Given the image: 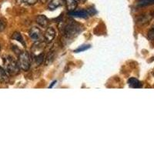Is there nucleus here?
<instances>
[{
    "mask_svg": "<svg viewBox=\"0 0 154 154\" xmlns=\"http://www.w3.org/2000/svg\"><path fill=\"white\" fill-rule=\"evenodd\" d=\"M82 31L80 25L74 22L66 23L63 30V41L66 44L67 41H71Z\"/></svg>",
    "mask_w": 154,
    "mask_h": 154,
    "instance_id": "f257e3e1",
    "label": "nucleus"
},
{
    "mask_svg": "<svg viewBox=\"0 0 154 154\" xmlns=\"http://www.w3.org/2000/svg\"><path fill=\"white\" fill-rule=\"evenodd\" d=\"M46 48V43L42 41L35 42L32 47L31 53L33 62L36 66H40L44 61V51Z\"/></svg>",
    "mask_w": 154,
    "mask_h": 154,
    "instance_id": "f03ea898",
    "label": "nucleus"
},
{
    "mask_svg": "<svg viewBox=\"0 0 154 154\" xmlns=\"http://www.w3.org/2000/svg\"><path fill=\"white\" fill-rule=\"evenodd\" d=\"M4 69L10 75H16L19 72V68L18 62L11 56H5L2 58Z\"/></svg>",
    "mask_w": 154,
    "mask_h": 154,
    "instance_id": "7ed1b4c3",
    "label": "nucleus"
},
{
    "mask_svg": "<svg viewBox=\"0 0 154 154\" xmlns=\"http://www.w3.org/2000/svg\"><path fill=\"white\" fill-rule=\"evenodd\" d=\"M18 64L19 68L24 71H27L29 69L31 66V56L29 53L23 51L19 54L18 57Z\"/></svg>",
    "mask_w": 154,
    "mask_h": 154,
    "instance_id": "20e7f679",
    "label": "nucleus"
},
{
    "mask_svg": "<svg viewBox=\"0 0 154 154\" xmlns=\"http://www.w3.org/2000/svg\"><path fill=\"white\" fill-rule=\"evenodd\" d=\"M29 35L34 42H37V41H40L42 38V32L37 27H32L29 32Z\"/></svg>",
    "mask_w": 154,
    "mask_h": 154,
    "instance_id": "39448f33",
    "label": "nucleus"
},
{
    "mask_svg": "<svg viewBox=\"0 0 154 154\" xmlns=\"http://www.w3.org/2000/svg\"><path fill=\"white\" fill-rule=\"evenodd\" d=\"M56 35V30L54 29L52 27H49L47 28L46 31L45 32V34H44V39H45V42L46 43H50L53 41V39L55 38Z\"/></svg>",
    "mask_w": 154,
    "mask_h": 154,
    "instance_id": "423d86ee",
    "label": "nucleus"
},
{
    "mask_svg": "<svg viewBox=\"0 0 154 154\" xmlns=\"http://www.w3.org/2000/svg\"><path fill=\"white\" fill-rule=\"evenodd\" d=\"M36 23L42 28H46L49 25V19L43 15H39L36 17Z\"/></svg>",
    "mask_w": 154,
    "mask_h": 154,
    "instance_id": "0eeeda50",
    "label": "nucleus"
},
{
    "mask_svg": "<svg viewBox=\"0 0 154 154\" xmlns=\"http://www.w3.org/2000/svg\"><path fill=\"white\" fill-rule=\"evenodd\" d=\"M66 9L69 12L75 11L78 5V1L77 0H65Z\"/></svg>",
    "mask_w": 154,
    "mask_h": 154,
    "instance_id": "6e6552de",
    "label": "nucleus"
},
{
    "mask_svg": "<svg viewBox=\"0 0 154 154\" xmlns=\"http://www.w3.org/2000/svg\"><path fill=\"white\" fill-rule=\"evenodd\" d=\"M69 15L72 16H75V17H79V18H84V19H86L89 16V13H88L87 10H79V11H72V12H70Z\"/></svg>",
    "mask_w": 154,
    "mask_h": 154,
    "instance_id": "1a4fd4ad",
    "label": "nucleus"
},
{
    "mask_svg": "<svg viewBox=\"0 0 154 154\" xmlns=\"http://www.w3.org/2000/svg\"><path fill=\"white\" fill-rule=\"evenodd\" d=\"M8 72L5 71L4 68L2 66H0V82L5 83L9 81V75Z\"/></svg>",
    "mask_w": 154,
    "mask_h": 154,
    "instance_id": "9d476101",
    "label": "nucleus"
},
{
    "mask_svg": "<svg viewBox=\"0 0 154 154\" xmlns=\"http://www.w3.org/2000/svg\"><path fill=\"white\" fill-rule=\"evenodd\" d=\"M128 83L132 88H141L142 87V83L140 82L136 78H130L128 80Z\"/></svg>",
    "mask_w": 154,
    "mask_h": 154,
    "instance_id": "9b49d317",
    "label": "nucleus"
},
{
    "mask_svg": "<svg viewBox=\"0 0 154 154\" xmlns=\"http://www.w3.org/2000/svg\"><path fill=\"white\" fill-rule=\"evenodd\" d=\"M62 4H63V0H52L49 2L48 7L51 10H53V9H56V8L61 6Z\"/></svg>",
    "mask_w": 154,
    "mask_h": 154,
    "instance_id": "f8f14e48",
    "label": "nucleus"
},
{
    "mask_svg": "<svg viewBox=\"0 0 154 154\" xmlns=\"http://www.w3.org/2000/svg\"><path fill=\"white\" fill-rule=\"evenodd\" d=\"M12 39H14V40L16 41H18L19 42H20V43L22 44V45H23V46H26V44H25V42H24V39H23V36H22V35L19 32H14L13 33V35H12Z\"/></svg>",
    "mask_w": 154,
    "mask_h": 154,
    "instance_id": "ddd939ff",
    "label": "nucleus"
},
{
    "mask_svg": "<svg viewBox=\"0 0 154 154\" xmlns=\"http://www.w3.org/2000/svg\"><path fill=\"white\" fill-rule=\"evenodd\" d=\"M38 0H16L17 5H34L37 2Z\"/></svg>",
    "mask_w": 154,
    "mask_h": 154,
    "instance_id": "4468645a",
    "label": "nucleus"
},
{
    "mask_svg": "<svg viewBox=\"0 0 154 154\" xmlns=\"http://www.w3.org/2000/svg\"><path fill=\"white\" fill-rule=\"evenodd\" d=\"M5 27H6V23L4 20V19L0 17V32L4 31L5 29Z\"/></svg>",
    "mask_w": 154,
    "mask_h": 154,
    "instance_id": "2eb2a0df",
    "label": "nucleus"
},
{
    "mask_svg": "<svg viewBox=\"0 0 154 154\" xmlns=\"http://www.w3.org/2000/svg\"><path fill=\"white\" fill-rule=\"evenodd\" d=\"M54 54H55V52H50V53H49L47 58H46V63H51V62L54 60V58H55Z\"/></svg>",
    "mask_w": 154,
    "mask_h": 154,
    "instance_id": "dca6fc26",
    "label": "nucleus"
},
{
    "mask_svg": "<svg viewBox=\"0 0 154 154\" xmlns=\"http://www.w3.org/2000/svg\"><path fill=\"white\" fill-rule=\"evenodd\" d=\"M89 48H90V46H89V45H87V46H82L80 48H79V49H77L76 50H75V53H79V52L86 50V49H88Z\"/></svg>",
    "mask_w": 154,
    "mask_h": 154,
    "instance_id": "f3484780",
    "label": "nucleus"
},
{
    "mask_svg": "<svg viewBox=\"0 0 154 154\" xmlns=\"http://www.w3.org/2000/svg\"><path fill=\"white\" fill-rule=\"evenodd\" d=\"M56 81H54V82H53V83H52V84H51V86H49V88H52V87H53V86H54L55 83H56Z\"/></svg>",
    "mask_w": 154,
    "mask_h": 154,
    "instance_id": "a211bd4d",
    "label": "nucleus"
},
{
    "mask_svg": "<svg viewBox=\"0 0 154 154\" xmlns=\"http://www.w3.org/2000/svg\"><path fill=\"white\" fill-rule=\"evenodd\" d=\"M77 1L79 2H86V0H77Z\"/></svg>",
    "mask_w": 154,
    "mask_h": 154,
    "instance_id": "6ab92c4d",
    "label": "nucleus"
},
{
    "mask_svg": "<svg viewBox=\"0 0 154 154\" xmlns=\"http://www.w3.org/2000/svg\"><path fill=\"white\" fill-rule=\"evenodd\" d=\"M152 31H153V32H154V26H153V29H152Z\"/></svg>",
    "mask_w": 154,
    "mask_h": 154,
    "instance_id": "aec40b11",
    "label": "nucleus"
},
{
    "mask_svg": "<svg viewBox=\"0 0 154 154\" xmlns=\"http://www.w3.org/2000/svg\"><path fill=\"white\" fill-rule=\"evenodd\" d=\"M0 49H1V46H0Z\"/></svg>",
    "mask_w": 154,
    "mask_h": 154,
    "instance_id": "412c9836",
    "label": "nucleus"
}]
</instances>
